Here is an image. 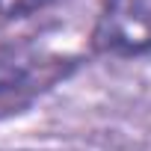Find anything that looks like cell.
Listing matches in <instances>:
<instances>
[{"label": "cell", "mask_w": 151, "mask_h": 151, "mask_svg": "<svg viewBox=\"0 0 151 151\" xmlns=\"http://www.w3.org/2000/svg\"><path fill=\"white\" fill-rule=\"evenodd\" d=\"M92 47L110 56H145L151 53V0H104Z\"/></svg>", "instance_id": "1"}]
</instances>
